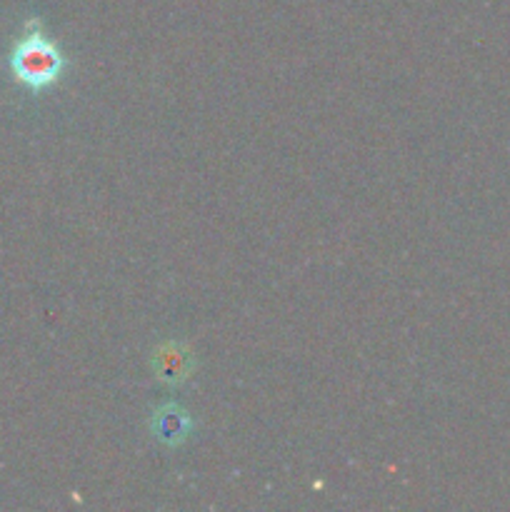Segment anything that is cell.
<instances>
[{
  "label": "cell",
  "mask_w": 510,
  "mask_h": 512,
  "mask_svg": "<svg viewBox=\"0 0 510 512\" xmlns=\"http://www.w3.org/2000/svg\"><path fill=\"white\" fill-rule=\"evenodd\" d=\"M8 63L13 78L23 88L35 90V93L48 90L50 85L58 83L63 78L65 68H68L63 50L45 35L38 18H30L25 23L23 35L15 40L13 50H10Z\"/></svg>",
  "instance_id": "1"
},
{
  "label": "cell",
  "mask_w": 510,
  "mask_h": 512,
  "mask_svg": "<svg viewBox=\"0 0 510 512\" xmlns=\"http://www.w3.org/2000/svg\"><path fill=\"white\" fill-rule=\"evenodd\" d=\"M153 368L160 380L178 385L193 375V355H190V350L183 343H173L170 340V343L160 345L155 350Z\"/></svg>",
  "instance_id": "2"
},
{
  "label": "cell",
  "mask_w": 510,
  "mask_h": 512,
  "mask_svg": "<svg viewBox=\"0 0 510 512\" xmlns=\"http://www.w3.org/2000/svg\"><path fill=\"white\" fill-rule=\"evenodd\" d=\"M153 430L163 443L178 445L188 438L190 418L185 415L183 408H178V405H165V408H160L158 413H155Z\"/></svg>",
  "instance_id": "3"
}]
</instances>
